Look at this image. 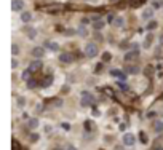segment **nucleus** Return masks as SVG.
Segmentation results:
<instances>
[{
    "label": "nucleus",
    "instance_id": "f257e3e1",
    "mask_svg": "<svg viewBox=\"0 0 163 150\" xmlns=\"http://www.w3.org/2000/svg\"><path fill=\"white\" fill-rule=\"evenodd\" d=\"M82 105L83 107H90V105H93L94 104V96L91 93H88V91H83L82 93Z\"/></svg>",
    "mask_w": 163,
    "mask_h": 150
},
{
    "label": "nucleus",
    "instance_id": "f03ea898",
    "mask_svg": "<svg viewBox=\"0 0 163 150\" xmlns=\"http://www.w3.org/2000/svg\"><path fill=\"white\" fill-rule=\"evenodd\" d=\"M85 54L88 58H96L98 56V46L94 45V43H88V45L85 46Z\"/></svg>",
    "mask_w": 163,
    "mask_h": 150
},
{
    "label": "nucleus",
    "instance_id": "7ed1b4c3",
    "mask_svg": "<svg viewBox=\"0 0 163 150\" xmlns=\"http://www.w3.org/2000/svg\"><path fill=\"white\" fill-rule=\"evenodd\" d=\"M59 61L64 62V64H70V62L74 61V54L69 53V51H64V53L59 54Z\"/></svg>",
    "mask_w": 163,
    "mask_h": 150
},
{
    "label": "nucleus",
    "instance_id": "20e7f679",
    "mask_svg": "<svg viewBox=\"0 0 163 150\" xmlns=\"http://www.w3.org/2000/svg\"><path fill=\"white\" fill-rule=\"evenodd\" d=\"M11 10L13 11H22L24 10V2H22V0H13V2H11Z\"/></svg>",
    "mask_w": 163,
    "mask_h": 150
},
{
    "label": "nucleus",
    "instance_id": "39448f33",
    "mask_svg": "<svg viewBox=\"0 0 163 150\" xmlns=\"http://www.w3.org/2000/svg\"><path fill=\"white\" fill-rule=\"evenodd\" d=\"M139 58V51L138 50H131V51H128V53L125 54V61H134V59H138Z\"/></svg>",
    "mask_w": 163,
    "mask_h": 150
},
{
    "label": "nucleus",
    "instance_id": "423d86ee",
    "mask_svg": "<svg viewBox=\"0 0 163 150\" xmlns=\"http://www.w3.org/2000/svg\"><path fill=\"white\" fill-rule=\"evenodd\" d=\"M110 75H114L115 78H118V80H125L126 78V74L123 72V70H118V69H112L110 70Z\"/></svg>",
    "mask_w": 163,
    "mask_h": 150
},
{
    "label": "nucleus",
    "instance_id": "0eeeda50",
    "mask_svg": "<svg viewBox=\"0 0 163 150\" xmlns=\"http://www.w3.org/2000/svg\"><path fill=\"white\" fill-rule=\"evenodd\" d=\"M24 32L27 34V37H29L30 40H34V38L37 37V30H35L34 27H30V26H26L24 27Z\"/></svg>",
    "mask_w": 163,
    "mask_h": 150
},
{
    "label": "nucleus",
    "instance_id": "6e6552de",
    "mask_svg": "<svg viewBox=\"0 0 163 150\" xmlns=\"http://www.w3.org/2000/svg\"><path fill=\"white\" fill-rule=\"evenodd\" d=\"M133 144H134V136L131 133L125 134L123 136V145H133Z\"/></svg>",
    "mask_w": 163,
    "mask_h": 150
},
{
    "label": "nucleus",
    "instance_id": "1a4fd4ad",
    "mask_svg": "<svg viewBox=\"0 0 163 150\" xmlns=\"http://www.w3.org/2000/svg\"><path fill=\"white\" fill-rule=\"evenodd\" d=\"M32 54L35 58H38V59H42L43 56H45V50L42 48V46H35V48L32 50Z\"/></svg>",
    "mask_w": 163,
    "mask_h": 150
},
{
    "label": "nucleus",
    "instance_id": "9d476101",
    "mask_svg": "<svg viewBox=\"0 0 163 150\" xmlns=\"http://www.w3.org/2000/svg\"><path fill=\"white\" fill-rule=\"evenodd\" d=\"M40 69H42V61H40V59H38V61L30 62V66H29L30 72H37V70H40Z\"/></svg>",
    "mask_w": 163,
    "mask_h": 150
},
{
    "label": "nucleus",
    "instance_id": "9b49d317",
    "mask_svg": "<svg viewBox=\"0 0 163 150\" xmlns=\"http://www.w3.org/2000/svg\"><path fill=\"white\" fill-rule=\"evenodd\" d=\"M38 125H40L38 118H29V120H27V128H30V129L38 128Z\"/></svg>",
    "mask_w": 163,
    "mask_h": 150
},
{
    "label": "nucleus",
    "instance_id": "f8f14e48",
    "mask_svg": "<svg viewBox=\"0 0 163 150\" xmlns=\"http://www.w3.org/2000/svg\"><path fill=\"white\" fill-rule=\"evenodd\" d=\"M125 72H128V74H138L139 72V67L134 66V64H128V66L125 67Z\"/></svg>",
    "mask_w": 163,
    "mask_h": 150
},
{
    "label": "nucleus",
    "instance_id": "ddd939ff",
    "mask_svg": "<svg viewBox=\"0 0 163 150\" xmlns=\"http://www.w3.org/2000/svg\"><path fill=\"white\" fill-rule=\"evenodd\" d=\"M46 48L51 51H59V43L56 42H46Z\"/></svg>",
    "mask_w": 163,
    "mask_h": 150
},
{
    "label": "nucleus",
    "instance_id": "4468645a",
    "mask_svg": "<svg viewBox=\"0 0 163 150\" xmlns=\"http://www.w3.org/2000/svg\"><path fill=\"white\" fill-rule=\"evenodd\" d=\"M21 19H22V22H30L32 21V14L29 11H24V13H21Z\"/></svg>",
    "mask_w": 163,
    "mask_h": 150
},
{
    "label": "nucleus",
    "instance_id": "2eb2a0df",
    "mask_svg": "<svg viewBox=\"0 0 163 150\" xmlns=\"http://www.w3.org/2000/svg\"><path fill=\"white\" fill-rule=\"evenodd\" d=\"M154 131L155 133H162L163 131V123L162 121H158V120L154 121Z\"/></svg>",
    "mask_w": 163,
    "mask_h": 150
},
{
    "label": "nucleus",
    "instance_id": "dca6fc26",
    "mask_svg": "<svg viewBox=\"0 0 163 150\" xmlns=\"http://www.w3.org/2000/svg\"><path fill=\"white\" fill-rule=\"evenodd\" d=\"M104 26H106V22L102 21V19H98V21H94V24H93V27L96 30H101V29H104Z\"/></svg>",
    "mask_w": 163,
    "mask_h": 150
},
{
    "label": "nucleus",
    "instance_id": "f3484780",
    "mask_svg": "<svg viewBox=\"0 0 163 150\" xmlns=\"http://www.w3.org/2000/svg\"><path fill=\"white\" fill-rule=\"evenodd\" d=\"M123 24H125V19H123L122 16H117V18H114V26H117V27H122Z\"/></svg>",
    "mask_w": 163,
    "mask_h": 150
},
{
    "label": "nucleus",
    "instance_id": "a211bd4d",
    "mask_svg": "<svg viewBox=\"0 0 163 150\" xmlns=\"http://www.w3.org/2000/svg\"><path fill=\"white\" fill-rule=\"evenodd\" d=\"M152 16H154V10L152 8H147L144 11V14H142V18H144V19H149V18H152Z\"/></svg>",
    "mask_w": 163,
    "mask_h": 150
},
{
    "label": "nucleus",
    "instance_id": "6ab92c4d",
    "mask_svg": "<svg viewBox=\"0 0 163 150\" xmlns=\"http://www.w3.org/2000/svg\"><path fill=\"white\" fill-rule=\"evenodd\" d=\"M77 34H78V35H86V29H85V26H80V27H78Z\"/></svg>",
    "mask_w": 163,
    "mask_h": 150
},
{
    "label": "nucleus",
    "instance_id": "aec40b11",
    "mask_svg": "<svg viewBox=\"0 0 163 150\" xmlns=\"http://www.w3.org/2000/svg\"><path fill=\"white\" fill-rule=\"evenodd\" d=\"M50 83H53V77H46V80L42 83V86H48Z\"/></svg>",
    "mask_w": 163,
    "mask_h": 150
},
{
    "label": "nucleus",
    "instance_id": "412c9836",
    "mask_svg": "<svg viewBox=\"0 0 163 150\" xmlns=\"http://www.w3.org/2000/svg\"><path fill=\"white\" fill-rule=\"evenodd\" d=\"M30 74H32V72H30L29 69L24 70V74H22V78H24V80H29V78H30Z\"/></svg>",
    "mask_w": 163,
    "mask_h": 150
},
{
    "label": "nucleus",
    "instance_id": "4be33fe9",
    "mask_svg": "<svg viewBox=\"0 0 163 150\" xmlns=\"http://www.w3.org/2000/svg\"><path fill=\"white\" fill-rule=\"evenodd\" d=\"M11 51H13V54H18V53H19V46L16 45V43H14V45L11 46Z\"/></svg>",
    "mask_w": 163,
    "mask_h": 150
},
{
    "label": "nucleus",
    "instance_id": "5701e85b",
    "mask_svg": "<svg viewBox=\"0 0 163 150\" xmlns=\"http://www.w3.org/2000/svg\"><path fill=\"white\" fill-rule=\"evenodd\" d=\"M155 27H157V22H149V26H147V29H149V30H152V29H155Z\"/></svg>",
    "mask_w": 163,
    "mask_h": 150
},
{
    "label": "nucleus",
    "instance_id": "b1692460",
    "mask_svg": "<svg viewBox=\"0 0 163 150\" xmlns=\"http://www.w3.org/2000/svg\"><path fill=\"white\" fill-rule=\"evenodd\" d=\"M139 137H142V144H146V142H147V136H146L144 133H141V134H139Z\"/></svg>",
    "mask_w": 163,
    "mask_h": 150
},
{
    "label": "nucleus",
    "instance_id": "393cba45",
    "mask_svg": "<svg viewBox=\"0 0 163 150\" xmlns=\"http://www.w3.org/2000/svg\"><path fill=\"white\" fill-rule=\"evenodd\" d=\"M37 139H38L37 134H32V136H30V142H37Z\"/></svg>",
    "mask_w": 163,
    "mask_h": 150
},
{
    "label": "nucleus",
    "instance_id": "a878e982",
    "mask_svg": "<svg viewBox=\"0 0 163 150\" xmlns=\"http://www.w3.org/2000/svg\"><path fill=\"white\" fill-rule=\"evenodd\" d=\"M94 37H96V40H98V42H102V38H104V37H102L101 34H96V35H94Z\"/></svg>",
    "mask_w": 163,
    "mask_h": 150
},
{
    "label": "nucleus",
    "instance_id": "bb28decb",
    "mask_svg": "<svg viewBox=\"0 0 163 150\" xmlns=\"http://www.w3.org/2000/svg\"><path fill=\"white\" fill-rule=\"evenodd\" d=\"M150 42H152V40H150V37H147V40L144 42V46H146V48H147V46L150 45Z\"/></svg>",
    "mask_w": 163,
    "mask_h": 150
},
{
    "label": "nucleus",
    "instance_id": "cd10ccee",
    "mask_svg": "<svg viewBox=\"0 0 163 150\" xmlns=\"http://www.w3.org/2000/svg\"><path fill=\"white\" fill-rule=\"evenodd\" d=\"M11 66H13V69H16V67H18V61H16V59H13V61H11Z\"/></svg>",
    "mask_w": 163,
    "mask_h": 150
},
{
    "label": "nucleus",
    "instance_id": "c85d7f7f",
    "mask_svg": "<svg viewBox=\"0 0 163 150\" xmlns=\"http://www.w3.org/2000/svg\"><path fill=\"white\" fill-rule=\"evenodd\" d=\"M18 104L22 107V105H24V99H22V97H19V102H18Z\"/></svg>",
    "mask_w": 163,
    "mask_h": 150
},
{
    "label": "nucleus",
    "instance_id": "c756f323",
    "mask_svg": "<svg viewBox=\"0 0 163 150\" xmlns=\"http://www.w3.org/2000/svg\"><path fill=\"white\" fill-rule=\"evenodd\" d=\"M67 150H75V147H72V145H69V147H67Z\"/></svg>",
    "mask_w": 163,
    "mask_h": 150
},
{
    "label": "nucleus",
    "instance_id": "7c9ffc66",
    "mask_svg": "<svg viewBox=\"0 0 163 150\" xmlns=\"http://www.w3.org/2000/svg\"><path fill=\"white\" fill-rule=\"evenodd\" d=\"M155 150H163V149H162V147H157V149H155Z\"/></svg>",
    "mask_w": 163,
    "mask_h": 150
},
{
    "label": "nucleus",
    "instance_id": "2f4dec72",
    "mask_svg": "<svg viewBox=\"0 0 163 150\" xmlns=\"http://www.w3.org/2000/svg\"><path fill=\"white\" fill-rule=\"evenodd\" d=\"M117 150H122V147H117Z\"/></svg>",
    "mask_w": 163,
    "mask_h": 150
},
{
    "label": "nucleus",
    "instance_id": "473e14b6",
    "mask_svg": "<svg viewBox=\"0 0 163 150\" xmlns=\"http://www.w3.org/2000/svg\"><path fill=\"white\" fill-rule=\"evenodd\" d=\"M110 2H117V0H110Z\"/></svg>",
    "mask_w": 163,
    "mask_h": 150
}]
</instances>
